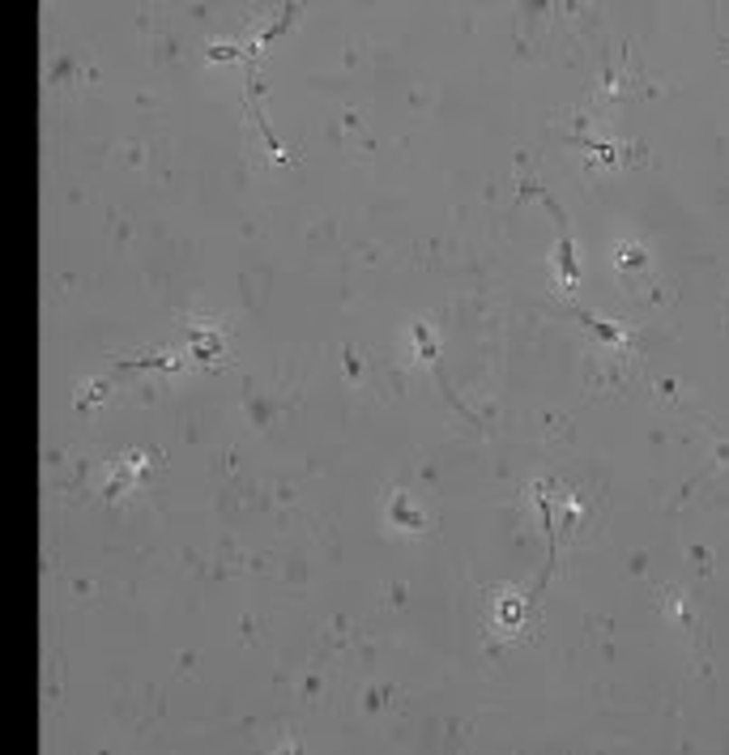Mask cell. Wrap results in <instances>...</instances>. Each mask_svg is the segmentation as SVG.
<instances>
[{"instance_id": "1", "label": "cell", "mask_w": 729, "mask_h": 755, "mask_svg": "<svg viewBox=\"0 0 729 755\" xmlns=\"http://www.w3.org/2000/svg\"><path fill=\"white\" fill-rule=\"evenodd\" d=\"M188 350H193V359L201 363L205 372L218 367V354H222V333H218V325H213L209 316L188 320Z\"/></svg>"}, {"instance_id": "2", "label": "cell", "mask_w": 729, "mask_h": 755, "mask_svg": "<svg viewBox=\"0 0 729 755\" xmlns=\"http://www.w3.org/2000/svg\"><path fill=\"white\" fill-rule=\"evenodd\" d=\"M149 461V448H128V453H119L111 461V474H107V486H103V499H116L124 486L141 483V469Z\"/></svg>"}, {"instance_id": "3", "label": "cell", "mask_w": 729, "mask_h": 755, "mask_svg": "<svg viewBox=\"0 0 729 755\" xmlns=\"http://www.w3.org/2000/svg\"><path fill=\"white\" fill-rule=\"evenodd\" d=\"M614 269H619V278H627V282L644 278V273H649V252H644V243L619 240V248H614Z\"/></svg>"}, {"instance_id": "4", "label": "cell", "mask_w": 729, "mask_h": 755, "mask_svg": "<svg viewBox=\"0 0 729 755\" xmlns=\"http://www.w3.org/2000/svg\"><path fill=\"white\" fill-rule=\"evenodd\" d=\"M388 525H397V529H422L427 521H422V513H418L414 504H410V495H405V491H393V495H388Z\"/></svg>"}, {"instance_id": "5", "label": "cell", "mask_w": 729, "mask_h": 755, "mask_svg": "<svg viewBox=\"0 0 729 755\" xmlns=\"http://www.w3.org/2000/svg\"><path fill=\"white\" fill-rule=\"evenodd\" d=\"M554 265H559V287L572 295V290H576V257H572V240H567V231H559V252H554Z\"/></svg>"}, {"instance_id": "6", "label": "cell", "mask_w": 729, "mask_h": 755, "mask_svg": "<svg viewBox=\"0 0 729 755\" xmlns=\"http://www.w3.org/2000/svg\"><path fill=\"white\" fill-rule=\"evenodd\" d=\"M495 628H504V632L521 628V598L516 593H499L495 598Z\"/></svg>"}, {"instance_id": "7", "label": "cell", "mask_w": 729, "mask_h": 755, "mask_svg": "<svg viewBox=\"0 0 729 755\" xmlns=\"http://www.w3.org/2000/svg\"><path fill=\"white\" fill-rule=\"evenodd\" d=\"M124 367H149V372H175L179 359L175 350H154V354H137V359H124Z\"/></svg>"}, {"instance_id": "8", "label": "cell", "mask_w": 729, "mask_h": 755, "mask_svg": "<svg viewBox=\"0 0 729 755\" xmlns=\"http://www.w3.org/2000/svg\"><path fill=\"white\" fill-rule=\"evenodd\" d=\"M581 320L597 333V337H601V342H606V346H614V350H623V346H627V329H623V325H606V320L589 316V312H581Z\"/></svg>"}, {"instance_id": "9", "label": "cell", "mask_w": 729, "mask_h": 755, "mask_svg": "<svg viewBox=\"0 0 729 755\" xmlns=\"http://www.w3.org/2000/svg\"><path fill=\"white\" fill-rule=\"evenodd\" d=\"M410 337H414V354H418V359L435 363V342H431V333H427V325H422V320H414V325H410Z\"/></svg>"}, {"instance_id": "10", "label": "cell", "mask_w": 729, "mask_h": 755, "mask_svg": "<svg viewBox=\"0 0 729 755\" xmlns=\"http://www.w3.org/2000/svg\"><path fill=\"white\" fill-rule=\"evenodd\" d=\"M103 397H107V380H90L86 389L77 393V410H90L94 401H103Z\"/></svg>"}, {"instance_id": "11", "label": "cell", "mask_w": 729, "mask_h": 755, "mask_svg": "<svg viewBox=\"0 0 729 755\" xmlns=\"http://www.w3.org/2000/svg\"><path fill=\"white\" fill-rule=\"evenodd\" d=\"M239 56H243V52H239V47H226V43H209L205 47V61H239Z\"/></svg>"}]
</instances>
